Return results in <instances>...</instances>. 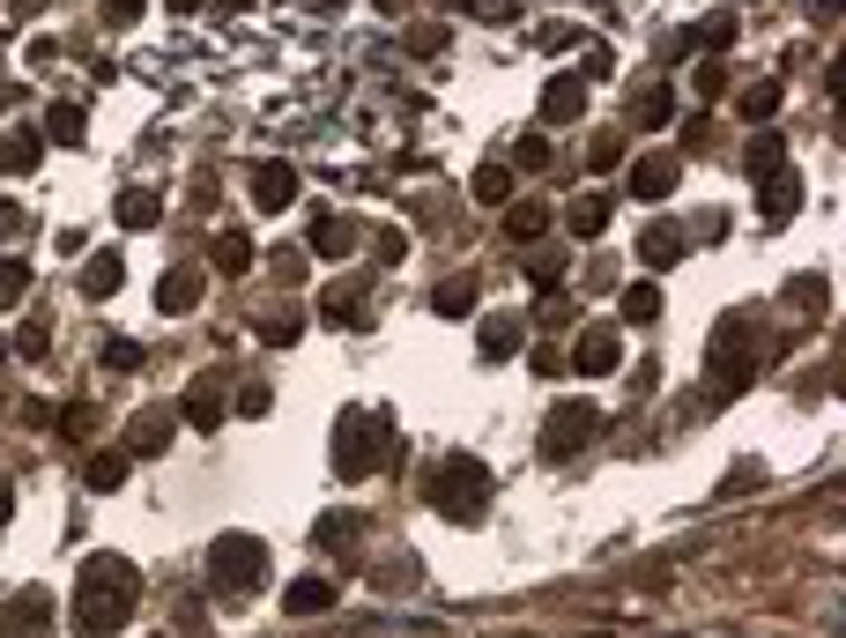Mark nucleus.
Segmentation results:
<instances>
[{
    "label": "nucleus",
    "mask_w": 846,
    "mask_h": 638,
    "mask_svg": "<svg viewBox=\"0 0 846 638\" xmlns=\"http://www.w3.org/2000/svg\"><path fill=\"white\" fill-rule=\"evenodd\" d=\"M134 601H142V572L126 565V557H90L82 565V594H75V631L82 638H112L134 616Z\"/></svg>",
    "instance_id": "1"
},
{
    "label": "nucleus",
    "mask_w": 846,
    "mask_h": 638,
    "mask_svg": "<svg viewBox=\"0 0 846 638\" xmlns=\"http://www.w3.org/2000/svg\"><path fill=\"white\" fill-rule=\"evenodd\" d=\"M431 505H439V519H453V527H475V519L491 513V467L475 461V453H446L439 475H431Z\"/></svg>",
    "instance_id": "2"
},
{
    "label": "nucleus",
    "mask_w": 846,
    "mask_h": 638,
    "mask_svg": "<svg viewBox=\"0 0 846 638\" xmlns=\"http://www.w3.org/2000/svg\"><path fill=\"white\" fill-rule=\"evenodd\" d=\"M386 431H394L386 416H364V409H349V416L334 423V475L364 483L379 461H394V439H386Z\"/></svg>",
    "instance_id": "3"
},
{
    "label": "nucleus",
    "mask_w": 846,
    "mask_h": 638,
    "mask_svg": "<svg viewBox=\"0 0 846 638\" xmlns=\"http://www.w3.org/2000/svg\"><path fill=\"white\" fill-rule=\"evenodd\" d=\"M260 579H268V549H260V535H224L216 549H208V587L224 594V601H246Z\"/></svg>",
    "instance_id": "4"
},
{
    "label": "nucleus",
    "mask_w": 846,
    "mask_h": 638,
    "mask_svg": "<svg viewBox=\"0 0 846 638\" xmlns=\"http://www.w3.org/2000/svg\"><path fill=\"white\" fill-rule=\"evenodd\" d=\"M595 431H601V409H595V401H557V409H549V423H543V453H549V461H565V453H579Z\"/></svg>",
    "instance_id": "5"
},
{
    "label": "nucleus",
    "mask_w": 846,
    "mask_h": 638,
    "mask_svg": "<svg viewBox=\"0 0 846 638\" xmlns=\"http://www.w3.org/2000/svg\"><path fill=\"white\" fill-rule=\"evenodd\" d=\"M172 431H178V409H164V401L142 409V416L126 423V461H156V453L172 445Z\"/></svg>",
    "instance_id": "6"
},
{
    "label": "nucleus",
    "mask_w": 846,
    "mask_h": 638,
    "mask_svg": "<svg viewBox=\"0 0 846 638\" xmlns=\"http://www.w3.org/2000/svg\"><path fill=\"white\" fill-rule=\"evenodd\" d=\"M617 357H623V342H617V327H601V319L572 342V371H579V379H609Z\"/></svg>",
    "instance_id": "7"
},
{
    "label": "nucleus",
    "mask_w": 846,
    "mask_h": 638,
    "mask_svg": "<svg viewBox=\"0 0 846 638\" xmlns=\"http://www.w3.org/2000/svg\"><path fill=\"white\" fill-rule=\"evenodd\" d=\"M52 631V594L45 587H23L16 601H8V624H0V638H45Z\"/></svg>",
    "instance_id": "8"
},
{
    "label": "nucleus",
    "mask_w": 846,
    "mask_h": 638,
    "mask_svg": "<svg viewBox=\"0 0 846 638\" xmlns=\"http://www.w3.org/2000/svg\"><path fill=\"white\" fill-rule=\"evenodd\" d=\"M675 178H683V156L653 148V156H639V164H631V194H639V200H669Z\"/></svg>",
    "instance_id": "9"
},
{
    "label": "nucleus",
    "mask_w": 846,
    "mask_h": 638,
    "mask_svg": "<svg viewBox=\"0 0 846 638\" xmlns=\"http://www.w3.org/2000/svg\"><path fill=\"white\" fill-rule=\"evenodd\" d=\"M587 112V74H549V90H543V120L549 126H565Z\"/></svg>",
    "instance_id": "10"
},
{
    "label": "nucleus",
    "mask_w": 846,
    "mask_h": 638,
    "mask_svg": "<svg viewBox=\"0 0 846 638\" xmlns=\"http://www.w3.org/2000/svg\"><path fill=\"white\" fill-rule=\"evenodd\" d=\"M527 342V319L498 312V319H483V335H475V349H483V364H505V357H520Z\"/></svg>",
    "instance_id": "11"
},
{
    "label": "nucleus",
    "mask_w": 846,
    "mask_h": 638,
    "mask_svg": "<svg viewBox=\"0 0 846 638\" xmlns=\"http://www.w3.org/2000/svg\"><path fill=\"white\" fill-rule=\"evenodd\" d=\"M178 423L216 431V423H224V379H194V387H186V401H178Z\"/></svg>",
    "instance_id": "12"
},
{
    "label": "nucleus",
    "mask_w": 846,
    "mask_h": 638,
    "mask_svg": "<svg viewBox=\"0 0 846 638\" xmlns=\"http://www.w3.org/2000/svg\"><path fill=\"white\" fill-rule=\"evenodd\" d=\"M290 200H298V172H290V164H260V172H252V208L282 216Z\"/></svg>",
    "instance_id": "13"
},
{
    "label": "nucleus",
    "mask_w": 846,
    "mask_h": 638,
    "mask_svg": "<svg viewBox=\"0 0 846 638\" xmlns=\"http://www.w3.org/2000/svg\"><path fill=\"white\" fill-rule=\"evenodd\" d=\"M683 246H691V238H683L675 223H647V230H639V260H647V275L675 268V260H683Z\"/></svg>",
    "instance_id": "14"
},
{
    "label": "nucleus",
    "mask_w": 846,
    "mask_h": 638,
    "mask_svg": "<svg viewBox=\"0 0 846 638\" xmlns=\"http://www.w3.org/2000/svg\"><path fill=\"white\" fill-rule=\"evenodd\" d=\"M795 208H802V178H795V172H772L765 200H757V216H765V230H780V223H795Z\"/></svg>",
    "instance_id": "15"
},
{
    "label": "nucleus",
    "mask_w": 846,
    "mask_h": 638,
    "mask_svg": "<svg viewBox=\"0 0 846 638\" xmlns=\"http://www.w3.org/2000/svg\"><path fill=\"white\" fill-rule=\"evenodd\" d=\"M156 305H164V312H194V305H200V268H164Z\"/></svg>",
    "instance_id": "16"
},
{
    "label": "nucleus",
    "mask_w": 846,
    "mask_h": 638,
    "mask_svg": "<svg viewBox=\"0 0 846 638\" xmlns=\"http://www.w3.org/2000/svg\"><path fill=\"white\" fill-rule=\"evenodd\" d=\"M112 208H120V223H126V230H156V223H164V200H156L149 186H126V194L112 200Z\"/></svg>",
    "instance_id": "17"
},
{
    "label": "nucleus",
    "mask_w": 846,
    "mask_h": 638,
    "mask_svg": "<svg viewBox=\"0 0 846 638\" xmlns=\"http://www.w3.org/2000/svg\"><path fill=\"white\" fill-rule=\"evenodd\" d=\"M282 609H290V616H327V609H334V579H290Z\"/></svg>",
    "instance_id": "18"
},
{
    "label": "nucleus",
    "mask_w": 846,
    "mask_h": 638,
    "mask_svg": "<svg viewBox=\"0 0 846 638\" xmlns=\"http://www.w3.org/2000/svg\"><path fill=\"white\" fill-rule=\"evenodd\" d=\"M631 120H639V126H669V120H675L669 82H647V90H631Z\"/></svg>",
    "instance_id": "19"
},
{
    "label": "nucleus",
    "mask_w": 846,
    "mask_h": 638,
    "mask_svg": "<svg viewBox=\"0 0 846 638\" xmlns=\"http://www.w3.org/2000/svg\"><path fill=\"white\" fill-rule=\"evenodd\" d=\"M208 260H216V275H246L252 268V238H246V230H216Z\"/></svg>",
    "instance_id": "20"
},
{
    "label": "nucleus",
    "mask_w": 846,
    "mask_h": 638,
    "mask_svg": "<svg viewBox=\"0 0 846 638\" xmlns=\"http://www.w3.org/2000/svg\"><path fill=\"white\" fill-rule=\"evenodd\" d=\"M312 253H327V260L357 253V223H342V216H320V223H312Z\"/></svg>",
    "instance_id": "21"
},
{
    "label": "nucleus",
    "mask_w": 846,
    "mask_h": 638,
    "mask_svg": "<svg viewBox=\"0 0 846 638\" xmlns=\"http://www.w3.org/2000/svg\"><path fill=\"white\" fill-rule=\"evenodd\" d=\"M0 164L8 172H38L45 164V134H0Z\"/></svg>",
    "instance_id": "22"
},
{
    "label": "nucleus",
    "mask_w": 846,
    "mask_h": 638,
    "mask_svg": "<svg viewBox=\"0 0 846 638\" xmlns=\"http://www.w3.org/2000/svg\"><path fill=\"white\" fill-rule=\"evenodd\" d=\"M120 282H126V260H120V253H97V260L82 268V297H112Z\"/></svg>",
    "instance_id": "23"
},
{
    "label": "nucleus",
    "mask_w": 846,
    "mask_h": 638,
    "mask_svg": "<svg viewBox=\"0 0 846 638\" xmlns=\"http://www.w3.org/2000/svg\"><path fill=\"white\" fill-rule=\"evenodd\" d=\"M565 223H572V238H601V230H609V200H601V194H579L572 208H565Z\"/></svg>",
    "instance_id": "24"
},
{
    "label": "nucleus",
    "mask_w": 846,
    "mask_h": 638,
    "mask_svg": "<svg viewBox=\"0 0 846 638\" xmlns=\"http://www.w3.org/2000/svg\"><path fill=\"white\" fill-rule=\"evenodd\" d=\"M431 305H439V319H468V312H475V275H453V282H439V290H431Z\"/></svg>",
    "instance_id": "25"
},
{
    "label": "nucleus",
    "mask_w": 846,
    "mask_h": 638,
    "mask_svg": "<svg viewBox=\"0 0 846 638\" xmlns=\"http://www.w3.org/2000/svg\"><path fill=\"white\" fill-rule=\"evenodd\" d=\"M623 319H631V327H647V319H661V282H623Z\"/></svg>",
    "instance_id": "26"
},
{
    "label": "nucleus",
    "mask_w": 846,
    "mask_h": 638,
    "mask_svg": "<svg viewBox=\"0 0 846 638\" xmlns=\"http://www.w3.org/2000/svg\"><path fill=\"white\" fill-rule=\"evenodd\" d=\"M772 172H787V142H780V134H757V142H750V178L765 186Z\"/></svg>",
    "instance_id": "27"
},
{
    "label": "nucleus",
    "mask_w": 846,
    "mask_h": 638,
    "mask_svg": "<svg viewBox=\"0 0 846 638\" xmlns=\"http://www.w3.org/2000/svg\"><path fill=\"white\" fill-rule=\"evenodd\" d=\"M82 483H90V491H120L126 483V453H90V461H82Z\"/></svg>",
    "instance_id": "28"
},
{
    "label": "nucleus",
    "mask_w": 846,
    "mask_h": 638,
    "mask_svg": "<svg viewBox=\"0 0 846 638\" xmlns=\"http://www.w3.org/2000/svg\"><path fill=\"white\" fill-rule=\"evenodd\" d=\"M82 126H90V120H82V104H52V112H45V142L75 148V142H82Z\"/></svg>",
    "instance_id": "29"
},
{
    "label": "nucleus",
    "mask_w": 846,
    "mask_h": 638,
    "mask_svg": "<svg viewBox=\"0 0 846 638\" xmlns=\"http://www.w3.org/2000/svg\"><path fill=\"white\" fill-rule=\"evenodd\" d=\"M787 305H795V312H824V305H832V282H824V275H795V282H787Z\"/></svg>",
    "instance_id": "30"
},
{
    "label": "nucleus",
    "mask_w": 846,
    "mask_h": 638,
    "mask_svg": "<svg viewBox=\"0 0 846 638\" xmlns=\"http://www.w3.org/2000/svg\"><path fill=\"white\" fill-rule=\"evenodd\" d=\"M780 97H787L780 82H750V90H743V120H757V126H765L772 112H780Z\"/></svg>",
    "instance_id": "31"
},
{
    "label": "nucleus",
    "mask_w": 846,
    "mask_h": 638,
    "mask_svg": "<svg viewBox=\"0 0 846 638\" xmlns=\"http://www.w3.org/2000/svg\"><path fill=\"white\" fill-rule=\"evenodd\" d=\"M505 230H513V238L527 246V238H543V230H549V208H543V200H520V208L505 216Z\"/></svg>",
    "instance_id": "32"
},
{
    "label": "nucleus",
    "mask_w": 846,
    "mask_h": 638,
    "mask_svg": "<svg viewBox=\"0 0 846 638\" xmlns=\"http://www.w3.org/2000/svg\"><path fill=\"white\" fill-rule=\"evenodd\" d=\"M691 90H698L705 104H721V97H728V68H721V60H698V68H691Z\"/></svg>",
    "instance_id": "33"
},
{
    "label": "nucleus",
    "mask_w": 846,
    "mask_h": 638,
    "mask_svg": "<svg viewBox=\"0 0 846 638\" xmlns=\"http://www.w3.org/2000/svg\"><path fill=\"white\" fill-rule=\"evenodd\" d=\"M357 535H364V519H357V513H327L320 519V549H342V542H357Z\"/></svg>",
    "instance_id": "34"
},
{
    "label": "nucleus",
    "mask_w": 846,
    "mask_h": 638,
    "mask_svg": "<svg viewBox=\"0 0 846 638\" xmlns=\"http://www.w3.org/2000/svg\"><path fill=\"white\" fill-rule=\"evenodd\" d=\"M320 312L334 319V327H357V290H349V282H334V290H320Z\"/></svg>",
    "instance_id": "35"
},
{
    "label": "nucleus",
    "mask_w": 846,
    "mask_h": 638,
    "mask_svg": "<svg viewBox=\"0 0 846 638\" xmlns=\"http://www.w3.org/2000/svg\"><path fill=\"white\" fill-rule=\"evenodd\" d=\"M735 30H743V23H735L728 8H713V16L698 23V38H705V45H713V52H728V45H735Z\"/></svg>",
    "instance_id": "36"
},
{
    "label": "nucleus",
    "mask_w": 846,
    "mask_h": 638,
    "mask_svg": "<svg viewBox=\"0 0 846 638\" xmlns=\"http://www.w3.org/2000/svg\"><path fill=\"white\" fill-rule=\"evenodd\" d=\"M475 200H513V172H505V164H483V172H475Z\"/></svg>",
    "instance_id": "37"
},
{
    "label": "nucleus",
    "mask_w": 846,
    "mask_h": 638,
    "mask_svg": "<svg viewBox=\"0 0 846 638\" xmlns=\"http://www.w3.org/2000/svg\"><path fill=\"white\" fill-rule=\"evenodd\" d=\"M298 335H305V319H298V312H275V319H260V342H268V349L298 342Z\"/></svg>",
    "instance_id": "38"
},
{
    "label": "nucleus",
    "mask_w": 846,
    "mask_h": 638,
    "mask_svg": "<svg viewBox=\"0 0 846 638\" xmlns=\"http://www.w3.org/2000/svg\"><path fill=\"white\" fill-rule=\"evenodd\" d=\"M30 290V260H0V305H23Z\"/></svg>",
    "instance_id": "39"
},
{
    "label": "nucleus",
    "mask_w": 846,
    "mask_h": 638,
    "mask_svg": "<svg viewBox=\"0 0 846 638\" xmlns=\"http://www.w3.org/2000/svg\"><path fill=\"white\" fill-rule=\"evenodd\" d=\"M372 579H379V587H386V594H401V587H416V557H394V565H379Z\"/></svg>",
    "instance_id": "40"
},
{
    "label": "nucleus",
    "mask_w": 846,
    "mask_h": 638,
    "mask_svg": "<svg viewBox=\"0 0 846 638\" xmlns=\"http://www.w3.org/2000/svg\"><path fill=\"white\" fill-rule=\"evenodd\" d=\"M527 275H535L543 290H557V282H565V260H557V253H527Z\"/></svg>",
    "instance_id": "41"
},
{
    "label": "nucleus",
    "mask_w": 846,
    "mask_h": 638,
    "mask_svg": "<svg viewBox=\"0 0 846 638\" xmlns=\"http://www.w3.org/2000/svg\"><path fill=\"white\" fill-rule=\"evenodd\" d=\"M134 364H142V342H126V335L104 342V371H134Z\"/></svg>",
    "instance_id": "42"
},
{
    "label": "nucleus",
    "mask_w": 846,
    "mask_h": 638,
    "mask_svg": "<svg viewBox=\"0 0 846 638\" xmlns=\"http://www.w3.org/2000/svg\"><path fill=\"white\" fill-rule=\"evenodd\" d=\"M275 409V393L260 387V379H252V387H238V416H268Z\"/></svg>",
    "instance_id": "43"
},
{
    "label": "nucleus",
    "mask_w": 846,
    "mask_h": 638,
    "mask_svg": "<svg viewBox=\"0 0 846 638\" xmlns=\"http://www.w3.org/2000/svg\"><path fill=\"white\" fill-rule=\"evenodd\" d=\"M587 164H595V172H609V164H623V142H617V134H595V148H587Z\"/></svg>",
    "instance_id": "44"
},
{
    "label": "nucleus",
    "mask_w": 846,
    "mask_h": 638,
    "mask_svg": "<svg viewBox=\"0 0 846 638\" xmlns=\"http://www.w3.org/2000/svg\"><path fill=\"white\" fill-rule=\"evenodd\" d=\"M268 260H275V275H282V282H305V253L298 246H275Z\"/></svg>",
    "instance_id": "45"
},
{
    "label": "nucleus",
    "mask_w": 846,
    "mask_h": 638,
    "mask_svg": "<svg viewBox=\"0 0 846 638\" xmlns=\"http://www.w3.org/2000/svg\"><path fill=\"white\" fill-rule=\"evenodd\" d=\"M513 164H520V172H543V164H549V142H520V148H513Z\"/></svg>",
    "instance_id": "46"
},
{
    "label": "nucleus",
    "mask_w": 846,
    "mask_h": 638,
    "mask_svg": "<svg viewBox=\"0 0 846 638\" xmlns=\"http://www.w3.org/2000/svg\"><path fill=\"white\" fill-rule=\"evenodd\" d=\"M104 23L120 30V23H142V0H104Z\"/></svg>",
    "instance_id": "47"
},
{
    "label": "nucleus",
    "mask_w": 846,
    "mask_h": 638,
    "mask_svg": "<svg viewBox=\"0 0 846 638\" xmlns=\"http://www.w3.org/2000/svg\"><path fill=\"white\" fill-rule=\"evenodd\" d=\"M45 342H52V335H45V327H38V319H30L23 335H16V349H23V357H45Z\"/></svg>",
    "instance_id": "48"
},
{
    "label": "nucleus",
    "mask_w": 846,
    "mask_h": 638,
    "mask_svg": "<svg viewBox=\"0 0 846 638\" xmlns=\"http://www.w3.org/2000/svg\"><path fill=\"white\" fill-rule=\"evenodd\" d=\"M23 223H30V216H23V208H16V200H0V238H16Z\"/></svg>",
    "instance_id": "49"
},
{
    "label": "nucleus",
    "mask_w": 846,
    "mask_h": 638,
    "mask_svg": "<svg viewBox=\"0 0 846 638\" xmlns=\"http://www.w3.org/2000/svg\"><path fill=\"white\" fill-rule=\"evenodd\" d=\"M809 16H817V23H832V16H839V0H809Z\"/></svg>",
    "instance_id": "50"
},
{
    "label": "nucleus",
    "mask_w": 846,
    "mask_h": 638,
    "mask_svg": "<svg viewBox=\"0 0 846 638\" xmlns=\"http://www.w3.org/2000/svg\"><path fill=\"white\" fill-rule=\"evenodd\" d=\"M409 8H416V0H379V16H409Z\"/></svg>",
    "instance_id": "51"
},
{
    "label": "nucleus",
    "mask_w": 846,
    "mask_h": 638,
    "mask_svg": "<svg viewBox=\"0 0 846 638\" xmlns=\"http://www.w3.org/2000/svg\"><path fill=\"white\" fill-rule=\"evenodd\" d=\"M8 513H16V491H8V483H0V519H8Z\"/></svg>",
    "instance_id": "52"
},
{
    "label": "nucleus",
    "mask_w": 846,
    "mask_h": 638,
    "mask_svg": "<svg viewBox=\"0 0 846 638\" xmlns=\"http://www.w3.org/2000/svg\"><path fill=\"white\" fill-rule=\"evenodd\" d=\"M164 8H178V16H186V8H200V0H164Z\"/></svg>",
    "instance_id": "53"
},
{
    "label": "nucleus",
    "mask_w": 846,
    "mask_h": 638,
    "mask_svg": "<svg viewBox=\"0 0 846 638\" xmlns=\"http://www.w3.org/2000/svg\"><path fill=\"white\" fill-rule=\"evenodd\" d=\"M0 357H8V349H0Z\"/></svg>",
    "instance_id": "54"
}]
</instances>
